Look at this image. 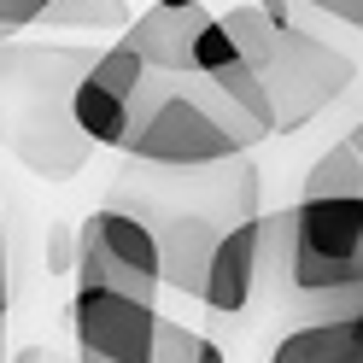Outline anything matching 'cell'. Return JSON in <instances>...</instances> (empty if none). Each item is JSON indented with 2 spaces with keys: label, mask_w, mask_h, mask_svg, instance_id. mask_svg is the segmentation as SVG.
Returning a JSON list of instances; mask_svg holds the SVG:
<instances>
[{
  "label": "cell",
  "mask_w": 363,
  "mask_h": 363,
  "mask_svg": "<svg viewBox=\"0 0 363 363\" xmlns=\"http://www.w3.org/2000/svg\"><path fill=\"white\" fill-rule=\"evenodd\" d=\"M258 141H269V129L240 100H229V88L217 77L152 71L141 100H135L123 152L152 164V170H217V164L246 158Z\"/></svg>",
  "instance_id": "2"
},
{
  "label": "cell",
  "mask_w": 363,
  "mask_h": 363,
  "mask_svg": "<svg viewBox=\"0 0 363 363\" xmlns=\"http://www.w3.org/2000/svg\"><path fill=\"white\" fill-rule=\"evenodd\" d=\"M281 299L311 323L363 311V194L293 206V252Z\"/></svg>",
  "instance_id": "4"
},
{
  "label": "cell",
  "mask_w": 363,
  "mask_h": 363,
  "mask_svg": "<svg viewBox=\"0 0 363 363\" xmlns=\"http://www.w3.org/2000/svg\"><path fill=\"white\" fill-rule=\"evenodd\" d=\"M53 0H0V35H18V30H35L48 18Z\"/></svg>",
  "instance_id": "14"
},
{
  "label": "cell",
  "mask_w": 363,
  "mask_h": 363,
  "mask_svg": "<svg viewBox=\"0 0 363 363\" xmlns=\"http://www.w3.org/2000/svg\"><path fill=\"white\" fill-rule=\"evenodd\" d=\"M6 305H12V264H6V211H0V352H6Z\"/></svg>",
  "instance_id": "16"
},
{
  "label": "cell",
  "mask_w": 363,
  "mask_h": 363,
  "mask_svg": "<svg viewBox=\"0 0 363 363\" xmlns=\"http://www.w3.org/2000/svg\"><path fill=\"white\" fill-rule=\"evenodd\" d=\"M48 30H88V35H106V30H129V0H53L48 18H41Z\"/></svg>",
  "instance_id": "11"
},
{
  "label": "cell",
  "mask_w": 363,
  "mask_h": 363,
  "mask_svg": "<svg viewBox=\"0 0 363 363\" xmlns=\"http://www.w3.org/2000/svg\"><path fill=\"white\" fill-rule=\"evenodd\" d=\"M211 24H217V12H206V0H152L118 41L147 59V71L188 77L194 71V48H199V35Z\"/></svg>",
  "instance_id": "9"
},
{
  "label": "cell",
  "mask_w": 363,
  "mask_h": 363,
  "mask_svg": "<svg viewBox=\"0 0 363 363\" xmlns=\"http://www.w3.org/2000/svg\"><path fill=\"white\" fill-rule=\"evenodd\" d=\"M77 287H111L129 299L158 305L164 287V240L141 211L123 206H100L82 217L77 235Z\"/></svg>",
  "instance_id": "5"
},
{
  "label": "cell",
  "mask_w": 363,
  "mask_h": 363,
  "mask_svg": "<svg viewBox=\"0 0 363 363\" xmlns=\"http://www.w3.org/2000/svg\"><path fill=\"white\" fill-rule=\"evenodd\" d=\"M100 48L0 35V147L30 176L71 182L94 158V135L77 123V88Z\"/></svg>",
  "instance_id": "1"
},
{
  "label": "cell",
  "mask_w": 363,
  "mask_h": 363,
  "mask_svg": "<svg viewBox=\"0 0 363 363\" xmlns=\"http://www.w3.org/2000/svg\"><path fill=\"white\" fill-rule=\"evenodd\" d=\"M293 6H305L311 18H328V24H346L363 35V0H293Z\"/></svg>",
  "instance_id": "15"
},
{
  "label": "cell",
  "mask_w": 363,
  "mask_h": 363,
  "mask_svg": "<svg viewBox=\"0 0 363 363\" xmlns=\"http://www.w3.org/2000/svg\"><path fill=\"white\" fill-rule=\"evenodd\" d=\"M147 77L152 71L135 48H123V41L100 48L94 71L77 88V123L94 135V147H123L129 141V118H135V100H141Z\"/></svg>",
  "instance_id": "8"
},
{
  "label": "cell",
  "mask_w": 363,
  "mask_h": 363,
  "mask_svg": "<svg viewBox=\"0 0 363 363\" xmlns=\"http://www.w3.org/2000/svg\"><path fill=\"white\" fill-rule=\"evenodd\" d=\"M240 48H235V35L223 30V12H217V24L199 35V48H194V71H223V65H235Z\"/></svg>",
  "instance_id": "13"
},
{
  "label": "cell",
  "mask_w": 363,
  "mask_h": 363,
  "mask_svg": "<svg viewBox=\"0 0 363 363\" xmlns=\"http://www.w3.org/2000/svg\"><path fill=\"white\" fill-rule=\"evenodd\" d=\"M258 287H269V211H246L211 246L206 281H199V305L223 311V316H240V311H252Z\"/></svg>",
  "instance_id": "7"
},
{
  "label": "cell",
  "mask_w": 363,
  "mask_h": 363,
  "mask_svg": "<svg viewBox=\"0 0 363 363\" xmlns=\"http://www.w3.org/2000/svg\"><path fill=\"white\" fill-rule=\"evenodd\" d=\"M346 194H363V158H357L352 141H340V147H328V152L311 164L305 199H346Z\"/></svg>",
  "instance_id": "10"
},
{
  "label": "cell",
  "mask_w": 363,
  "mask_h": 363,
  "mask_svg": "<svg viewBox=\"0 0 363 363\" xmlns=\"http://www.w3.org/2000/svg\"><path fill=\"white\" fill-rule=\"evenodd\" d=\"M223 30L235 35L240 59L252 65L258 82L269 88L281 135H299L311 118H323V111L357 82V59L346 48H334V41L316 35V30H299V24L269 18L258 0L229 6V12H223Z\"/></svg>",
  "instance_id": "3"
},
{
  "label": "cell",
  "mask_w": 363,
  "mask_h": 363,
  "mask_svg": "<svg viewBox=\"0 0 363 363\" xmlns=\"http://www.w3.org/2000/svg\"><path fill=\"white\" fill-rule=\"evenodd\" d=\"M158 305L129 299L111 287H77L71 299V328H77V352L100 357V363H152V340H158Z\"/></svg>",
  "instance_id": "6"
},
{
  "label": "cell",
  "mask_w": 363,
  "mask_h": 363,
  "mask_svg": "<svg viewBox=\"0 0 363 363\" xmlns=\"http://www.w3.org/2000/svg\"><path fill=\"white\" fill-rule=\"evenodd\" d=\"M152 363H229L211 334H199L176 316H158V340H152Z\"/></svg>",
  "instance_id": "12"
},
{
  "label": "cell",
  "mask_w": 363,
  "mask_h": 363,
  "mask_svg": "<svg viewBox=\"0 0 363 363\" xmlns=\"http://www.w3.org/2000/svg\"><path fill=\"white\" fill-rule=\"evenodd\" d=\"M77 363H100V357H82V352H77Z\"/></svg>",
  "instance_id": "17"
}]
</instances>
